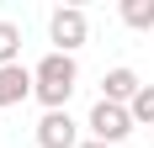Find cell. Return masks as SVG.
<instances>
[{
	"mask_svg": "<svg viewBox=\"0 0 154 148\" xmlns=\"http://www.w3.org/2000/svg\"><path fill=\"white\" fill-rule=\"evenodd\" d=\"M48 37H53V53H69L75 58L80 48L91 43V16L80 11V5H59V11L48 16Z\"/></svg>",
	"mask_w": 154,
	"mask_h": 148,
	"instance_id": "2",
	"label": "cell"
},
{
	"mask_svg": "<svg viewBox=\"0 0 154 148\" xmlns=\"http://www.w3.org/2000/svg\"><path fill=\"white\" fill-rule=\"evenodd\" d=\"M32 138H37V148H80L85 143V138H80V122L69 117V111H43L37 127H32Z\"/></svg>",
	"mask_w": 154,
	"mask_h": 148,
	"instance_id": "4",
	"label": "cell"
},
{
	"mask_svg": "<svg viewBox=\"0 0 154 148\" xmlns=\"http://www.w3.org/2000/svg\"><path fill=\"white\" fill-rule=\"evenodd\" d=\"M32 90H37V79H32V69H27V64L0 69V111H11V106L32 101Z\"/></svg>",
	"mask_w": 154,
	"mask_h": 148,
	"instance_id": "5",
	"label": "cell"
},
{
	"mask_svg": "<svg viewBox=\"0 0 154 148\" xmlns=\"http://www.w3.org/2000/svg\"><path fill=\"white\" fill-rule=\"evenodd\" d=\"M32 79H37L32 101L43 106V111H69V95L80 90V64L69 53H43V58L32 64Z\"/></svg>",
	"mask_w": 154,
	"mask_h": 148,
	"instance_id": "1",
	"label": "cell"
},
{
	"mask_svg": "<svg viewBox=\"0 0 154 148\" xmlns=\"http://www.w3.org/2000/svg\"><path fill=\"white\" fill-rule=\"evenodd\" d=\"M11 64H21V27L0 16V69H11Z\"/></svg>",
	"mask_w": 154,
	"mask_h": 148,
	"instance_id": "8",
	"label": "cell"
},
{
	"mask_svg": "<svg viewBox=\"0 0 154 148\" xmlns=\"http://www.w3.org/2000/svg\"><path fill=\"white\" fill-rule=\"evenodd\" d=\"M128 111H133V122H138V127H149V132H154V85H143L138 95H133V106H128Z\"/></svg>",
	"mask_w": 154,
	"mask_h": 148,
	"instance_id": "9",
	"label": "cell"
},
{
	"mask_svg": "<svg viewBox=\"0 0 154 148\" xmlns=\"http://www.w3.org/2000/svg\"><path fill=\"white\" fill-rule=\"evenodd\" d=\"M117 16H122L133 32H154V0H122Z\"/></svg>",
	"mask_w": 154,
	"mask_h": 148,
	"instance_id": "7",
	"label": "cell"
},
{
	"mask_svg": "<svg viewBox=\"0 0 154 148\" xmlns=\"http://www.w3.org/2000/svg\"><path fill=\"white\" fill-rule=\"evenodd\" d=\"M143 90V79L128 64H117V69H106L101 74V101H112V106H133V95Z\"/></svg>",
	"mask_w": 154,
	"mask_h": 148,
	"instance_id": "6",
	"label": "cell"
},
{
	"mask_svg": "<svg viewBox=\"0 0 154 148\" xmlns=\"http://www.w3.org/2000/svg\"><path fill=\"white\" fill-rule=\"evenodd\" d=\"M149 138H154V132H149Z\"/></svg>",
	"mask_w": 154,
	"mask_h": 148,
	"instance_id": "11",
	"label": "cell"
},
{
	"mask_svg": "<svg viewBox=\"0 0 154 148\" xmlns=\"http://www.w3.org/2000/svg\"><path fill=\"white\" fill-rule=\"evenodd\" d=\"M133 127H138V122H133V111H128V106H112V101H96L91 117H85V132H91L96 143H112V148L122 143Z\"/></svg>",
	"mask_w": 154,
	"mask_h": 148,
	"instance_id": "3",
	"label": "cell"
},
{
	"mask_svg": "<svg viewBox=\"0 0 154 148\" xmlns=\"http://www.w3.org/2000/svg\"><path fill=\"white\" fill-rule=\"evenodd\" d=\"M80 148H112V143H96V138H85V143H80Z\"/></svg>",
	"mask_w": 154,
	"mask_h": 148,
	"instance_id": "10",
	"label": "cell"
}]
</instances>
